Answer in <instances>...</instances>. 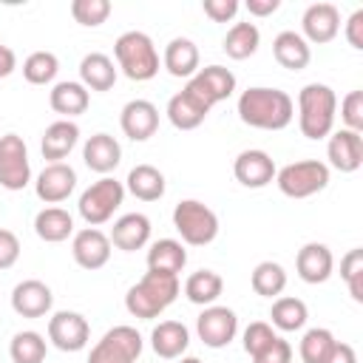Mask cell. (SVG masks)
I'll return each instance as SVG.
<instances>
[{"label": "cell", "instance_id": "6da1fadb", "mask_svg": "<svg viewBox=\"0 0 363 363\" xmlns=\"http://www.w3.org/2000/svg\"><path fill=\"white\" fill-rule=\"evenodd\" d=\"M295 116V102L281 88L252 85L238 96V119L258 130H284Z\"/></svg>", "mask_w": 363, "mask_h": 363}, {"label": "cell", "instance_id": "7a4b0ae2", "mask_svg": "<svg viewBox=\"0 0 363 363\" xmlns=\"http://www.w3.org/2000/svg\"><path fill=\"white\" fill-rule=\"evenodd\" d=\"M179 275L170 272H153L147 269L125 295V309L139 318V320H153L159 318L176 298H179Z\"/></svg>", "mask_w": 363, "mask_h": 363}, {"label": "cell", "instance_id": "3957f363", "mask_svg": "<svg viewBox=\"0 0 363 363\" xmlns=\"http://www.w3.org/2000/svg\"><path fill=\"white\" fill-rule=\"evenodd\" d=\"M337 94L323 82H309L298 91V128L306 139H326L335 128Z\"/></svg>", "mask_w": 363, "mask_h": 363}, {"label": "cell", "instance_id": "277c9868", "mask_svg": "<svg viewBox=\"0 0 363 363\" xmlns=\"http://www.w3.org/2000/svg\"><path fill=\"white\" fill-rule=\"evenodd\" d=\"M116 68L133 82H147L159 74V51L145 31H125L113 43Z\"/></svg>", "mask_w": 363, "mask_h": 363}, {"label": "cell", "instance_id": "5b68a950", "mask_svg": "<svg viewBox=\"0 0 363 363\" xmlns=\"http://www.w3.org/2000/svg\"><path fill=\"white\" fill-rule=\"evenodd\" d=\"M173 227L182 235V244L207 247L218 235V216L199 199H184L173 207Z\"/></svg>", "mask_w": 363, "mask_h": 363}, {"label": "cell", "instance_id": "8992f818", "mask_svg": "<svg viewBox=\"0 0 363 363\" xmlns=\"http://www.w3.org/2000/svg\"><path fill=\"white\" fill-rule=\"evenodd\" d=\"M122 201H125V184L116 182L113 176H102L91 187L82 190L77 210L88 227H99L113 218V213L122 207Z\"/></svg>", "mask_w": 363, "mask_h": 363}, {"label": "cell", "instance_id": "52a82bcc", "mask_svg": "<svg viewBox=\"0 0 363 363\" xmlns=\"http://www.w3.org/2000/svg\"><path fill=\"white\" fill-rule=\"evenodd\" d=\"M275 184L289 199H309L329 184V164L318 159H301L292 164H284L275 173Z\"/></svg>", "mask_w": 363, "mask_h": 363}, {"label": "cell", "instance_id": "ba28073f", "mask_svg": "<svg viewBox=\"0 0 363 363\" xmlns=\"http://www.w3.org/2000/svg\"><path fill=\"white\" fill-rule=\"evenodd\" d=\"M142 349H145L142 335L133 326L119 323V326L108 329L94 343L91 354H88V363H136Z\"/></svg>", "mask_w": 363, "mask_h": 363}, {"label": "cell", "instance_id": "9c48e42d", "mask_svg": "<svg viewBox=\"0 0 363 363\" xmlns=\"http://www.w3.org/2000/svg\"><path fill=\"white\" fill-rule=\"evenodd\" d=\"M210 108H213V102L207 99V94L193 79H187V85L179 94L170 96L164 113H167V119H170L173 128H179V130H196L207 119Z\"/></svg>", "mask_w": 363, "mask_h": 363}, {"label": "cell", "instance_id": "30bf717a", "mask_svg": "<svg viewBox=\"0 0 363 363\" xmlns=\"http://www.w3.org/2000/svg\"><path fill=\"white\" fill-rule=\"evenodd\" d=\"M28 182H31V162H28V147L23 136L3 133L0 136V187L17 193Z\"/></svg>", "mask_w": 363, "mask_h": 363}, {"label": "cell", "instance_id": "8fae6325", "mask_svg": "<svg viewBox=\"0 0 363 363\" xmlns=\"http://www.w3.org/2000/svg\"><path fill=\"white\" fill-rule=\"evenodd\" d=\"M196 332L199 340L210 349H224L233 343L235 332H238V315L230 306H204V312L196 318Z\"/></svg>", "mask_w": 363, "mask_h": 363}, {"label": "cell", "instance_id": "7c38bea8", "mask_svg": "<svg viewBox=\"0 0 363 363\" xmlns=\"http://www.w3.org/2000/svg\"><path fill=\"white\" fill-rule=\"evenodd\" d=\"M88 337H91V326H88L85 315L60 309L48 318V340L60 352H79L88 346Z\"/></svg>", "mask_w": 363, "mask_h": 363}, {"label": "cell", "instance_id": "4fadbf2b", "mask_svg": "<svg viewBox=\"0 0 363 363\" xmlns=\"http://www.w3.org/2000/svg\"><path fill=\"white\" fill-rule=\"evenodd\" d=\"M340 31V11L335 3H312L301 17V37L315 45H326Z\"/></svg>", "mask_w": 363, "mask_h": 363}, {"label": "cell", "instance_id": "5bb4252c", "mask_svg": "<svg viewBox=\"0 0 363 363\" xmlns=\"http://www.w3.org/2000/svg\"><path fill=\"white\" fill-rule=\"evenodd\" d=\"M77 187V170L68 162H51L40 170L34 182V193L45 204H60L65 201Z\"/></svg>", "mask_w": 363, "mask_h": 363}, {"label": "cell", "instance_id": "9a60e30c", "mask_svg": "<svg viewBox=\"0 0 363 363\" xmlns=\"http://www.w3.org/2000/svg\"><path fill=\"white\" fill-rule=\"evenodd\" d=\"M111 238L99 227H85L71 238V255L82 269H102L111 261Z\"/></svg>", "mask_w": 363, "mask_h": 363}, {"label": "cell", "instance_id": "2e32d148", "mask_svg": "<svg viewBox=\"0 0 363 363\" xmlns=\"http://www.w3.org/2000/svg\"><path fill=\"white\" fill-rule=\"evenodd\" d=\"M233 173H235V179H238L244 187L261 190V187H267L269 182H275L278 167H275V162H272V156H269L267 150L250 147V150H241V153L235 156Z\"/></svg>", "mask_w": 363, "mask_h": 363}, {"label": "cell", "instance_id": "e0dca14e", "mask_svg": "<svg viewBox=\"0 0 363 363\" xmlns=\"http://www.w3.org/2000/svg\"><path fill=\"white\" fill-rule=\"evenodd\" d=\"M54 306L51 286L37 278H26L11 289V309L20 318H45Z\"/></svg>", "mask_w": 363, "mask_h": 363}, {"label": "cell", "instance_id": "ac0fdd59", "mask_svg": "<svg viewBox=\"0 0 363 363\" xmlns=\"http://www.w3.org/2000/svg\"><path fill=\"white\" fill-rule=\"evenodd\" d=\"M122 133L133 142H145L159 130V108L150 99H130L119 113Z\"/></svg>", "mask_w": 363, "mask_h": 363}, {"label": "cell", "instance_id": "d6986e66", "mask_svg": "<svg viewBox=\"0 0 363 363\" xmlns=\"http://www.w3.org/2000/svg\"><path fill=\"white\" fill-rule=\"evenodd\" d=\"M326 159L335 170L340 173H354L363 164V136L354 130H335L329 133V145H326Z\"/></svg>", "mask_w": 363, "mask_h": 363}, {"label": "cell", "instance_id": "ffe728a7", "mask_svg": "<svg viewBox=\"0 0 363 363\" xmlns=\"http://www.w3.org/2000/svg\"><path fill=\"white\" fill-rule=\"evenodd\" d=\"M332 269H335V255L320 241L303 244L295 255V272L303 284H323V281H329Z\"/></svg>", "mask_w": 363, "mask_h": 363}, {"label": "cell", "instance_id": "44dd1931", "mask_svg": "<svg viewBox=\"0 0 363 363\" xmlns=\"http://www.w3.org/2000/svg\"><path fill=\"white\" fill-rule=\"evenodd\" d=\"M108 238L116 250H125V252L142 250L150 241V218L145 213H125L113 221Z\"/></svg>", "mask_w": 363, "mask_h": 363}, {"label": "cell", "instance_id": "7402d4cb", "mask_svg": "<svg viewBox=\"0 0 363 363\" xmlns=\"http://www.w3.org/2000/svg\"><path fill=\"white\" fill-rule=\"evenodd\" d=\"M82 162L88 164V170L108 176L111 170L119 167L122 162V147L111 133H94L88 136V142L82 145Z\"/></svg>", "mask_w": 363, "mask_h": 363}, {"label": "cell", "instance_id": "603a6c76", "mask_svg": "<svg viewBox=\"0 0 363 363\" xmlns=\"http://www.w3.org/2000/svg\"><path fill=\"white\" fill-rule=\"evenodd\" d=\"M150 346L162 360H179L190 346V329L182 320H162L150 332Z\"/></svg>", "mask_w": 363, "mask_h": 363}, {"label": "cell", "instance_id": "cb8c5ba5", "mask_svg": "<svg viewBox=\"0 0 363 363\" xmlns=\"http://www.w3.org/2000/svg\"><path fill=\"white\" fill-rule=\"evenodd\" d=\"M48 105L54 113H60L62 119H71V116H79L88 111L91 105V91L82 85V82H74V79H62L57 82L51 91H48Z\"/></svg>", "mask_w": 363, "mask_h": 363}, {"label": "cell", "instance_id": "d4e9b609", "mask_svg": "<svg viewBox=\"0 0 363 363\" xmlns=\"http://www.w3.org/2000/svg\"><path fill=\"white\" fill-rule=\"evenodd\" d=\"M272 57L286 71H303L309 65V60H312V48H309V43L298 31L286 28V31L275 34V40H272Z\"/></svg>", "mask_w": 363, "mask_h": 363}, {"label": "cell", "instance_id": "484cf974", "mask_svg": "<svg viewBox=\"0 0 363 363\" xmlns=\"http://www.w3.org/2000/svg\"><path fill=\"white\" fill-rule=\"evenodd\" d=\"M77 142H79V128H77V122H71V119H57V122H51V125L45 128V133H43V142H40L43 159H48V164H51V162H62V159L77 147Z\"/></svg>", "mask_w": 363, "mask_h": 363}, {"label": "cell", "instance_id": "4316f807", "mask_svg": "<svg viewBox=\"0 0 363 363\" xmlns=\"http://www.w3.org/2000/svg\"><path fill=\"white\" fill-rule=\"evenodd\" d=\"M162 65L167 68L170 77L190 79V77L199 71V45H196L190 37H173V40L164 45Z\"/></svg>", "mask_w": 363, "mask_h": 363}, {"label": "cell", "instance_id": "83f0119b", "mask_svg": "<svg viewBox=\"0 0 363 363\" xmlns=\"http://www.w3.org/2000/svg\"><path fill=\"white\" fill-rule=\"evenodd\" d=\"M116 65L108 54L102 51H91L82 57L79 62V82L88 88V91H111L113 82H116Z\"/></svg>", "mask_w": 363, "mask_h": 363}, {"label": "cell", "instance_id": "f1b7e54d", "mask_svg": "<svg viewBox=\"0 0 363 363\" xmlns=\"http://www.w3.org/2000/svg\"><path fill=\"white\" fill-rule=\"evenodd\" d=\"M164 187H167L164 173L153 164H136L125 179V190L139 201H159L164 196Z\"/></svg>", "mask_w": 363, "mask_h": 363}, {"label": "cell", "instance_id": "f546056e", "mask_svg": "<svg viewBox=\"0 0 363 363\" xmlns=\"http://www.w3.org/2000/svg\"><path fill=\"white\" fill-rule=\"evenodd\" d=\"M34 233L45 244H60L68 235H74V216L62 207H43L34 216Z\"/></svg>", "mask_w": 363, "mask_h": 363}, {"label": "cell", "instance_id": "4dcf8cb0", "mask_svg": "<svg viewBox=\"0 0 363 363\" xmlns=\"http://www.w3.org/2000/svg\"><path fill=\"white\" fill-rule=\"evenodd\" d=\"M184 264H187V250L176 238H159L147 250V269H153V272L179 275L184 269Z\"/></svg>", "mask_w": 363, "mask_h": 363}, {"label": "cell", "instance_id": "1f68e13d", "mask_svg": "<svg viewBox=\"0 0 363 363\" xmlns=\"http://www.w3.org/2000/svg\"><path fill=\"white\" fill-rule=\"evenodd\" d=\"M190 79L207 94V99H210L213 105L221 102V99H230L233 91H235V74H233L230 68H224V65H207V68H199Z\"/></svg>", "mask_w": 363, "mask_h": 363}, {"label": "cell", "instance_id": "d6a6232c", "mask_svg": "<svg viewBox=\"0 0 363 363\" xmlns=\"http://www.w3.org/2000/svg\"><path fill=\"white\" fill-rule=\"evenodd\" d=\"M224 292V278L216 269H199L184 281V298L196 306H213Z\"/></svg>", "mask_w": 363, "mask_h": 363}, {"label": "cell", "instance_id": "836d02e7", "mask_svg": "<svg viewBox=\"0 0 363 363\" xmlns=\"http://www.w3.org/2000/svg\"><path fill=\"white\" fill-rule=\"evenodd\" d=\"M258 45H261V31L250 20L247 23H233L230 31L224 34V43H221V48L230 60H247L258 51Z\"/></svg>", "mask_w": 363, "mask_h": 363}, {"label": "cell", "instance_id": "e575fe53", "mask_svg": "<svg viewBox=\"0 0 363 363\" xmlns=\"http://www.w3.org/2000/svg\"><path fill=\"white\" fill-rule=\"evenodd\" d=\"M306 318H309V309L301 298H292V295H281L272 301V309H269V326L281 329V332H298L306 326Z\"/></svg>", "mask_w": 363, "mask_h": 363}, {"label": "cell", "instance_id": "d590c367", "mask_svg": "<svg viewBox=\"0 0 363 363\" xmlns=\"http://www.w3.org/2000/svg\"><path fill=\"white\" fill-rule=\"evenodd\" d=\"M250 286L261 298H278L286 289V269L278 261H261L250 275Z\"/></svg>", "mask_w": 363, "mask_h": 363}, {"label": "cell", "instance_id": "8d00e7d4", "mask_svg": "<svg viewBox=\"0 0 363 363\" xmlns=\"http://www.w3.org/2000/svg\"><path fill=\"white\" fill-rule=\"evenodd\" d=\"M45 352H48V340L34 329L17 332L9 343V354L14 363H43Z\"/></svg>", "mask_w": 363, "mask_h": 363}, {"label": "cell", "instance_id": "74e56055", "mask_svg": "<svg viewBox=\"0 0 363 363\" xmlns=\"http://www.w3.org/2000/svg\"><path fill=\"white\" fill-rule=\"evenodd\" d=\"M332 346H335V335L323 326H315V329L303 332V337L298 343V354L303 363H326Z\"/></svg>", "mask_w": 363, "mask_h": 363}, {"label": "cell", "instance_id": "f35d334b", "mask_svg": "<svg viewBox=\"0 0 363 363\" xmlns=\"http://www.w3.org/2000/svg\"><path fill=\"white\" fill-rule=\"evenodd\" d=\"M57 71H60V60L51 51H31L23 60V77L31 85H48V82H54Z\"/></svg>", "mask_w": 363, "mask_h": 363}, {"label": "cell", "instance_id": "ab89813d", "mask_svg": "<svg viewBox=\"0 0 363 363\" xmlns=\"http://www.w3.org/2000/svg\"><path fill=\"white\" fill-rule=\"evenodd\" d=\"M111 11H113L111 0H74V3H71V17H74L79 26H85V28L102 26V23L111 17Z\"/></svg>", "mask_w": 363, "mask_h": 363}, {"label": "cell", "instance_id": "60d3db41", "mask_svg": "<svg viewBox=\"0 0 363 363\" xmlns=\"http://www.w3.org/2000/svg\"><path fill=\"white\" fill-rule=\"evenodd\" d=\"M340 278L346 281L349 295H352L357 303H363V250H360V247L349 250V252L340 258Z\"/></svg>", "mask_w": 363, "mask_h": 363}, {"label": "cell", "instance_id": "b9f144b4", "mask_svg": "<svg viewBox=\"0 0 363 363\" xmlns=\"http://www.w3.org/2000/svg\"><path fill=\"white\" fill-rule=\"evenodd\" d=\"M278 335H275V329L267 323V320H252L247 329H244V352L250 354V357H255L264 346H269L272 340H275Z\"/></svg>", "mask_w": 363, "mask_h": 363}, {"label": "cell", "instance_id": "7bdbcfd3", "mask_svg": "<svg viewBox=\"0 0 363 363\" xmlns=\"http://www.w3.org/2000/svg\"><path fill=\"white\" fill-rule=\"evenodd\" d=\"M340 119L346 130L363 133V91H349L340 102Z\"/></svg>", "mask_w": 363, "mask_h": 363}, {"label": "cell", "instance_id": "ee69618b", "mask_svg": "<svg viewBox=\"0 0 363 363\" xmlns=\"http://www.w3.org/2000/svg\"><path fill=\"white\" fill-rule=\"evenodd\" d=\"M252 363H292V346H289V340L275 337L269 346H264L252 357Z\"/></svg>", "mask_w": 363, "mask_h": 363}, {"label": "cell", "instance_id": "f6af8a7d", "mask_svg": "<svg viewBox=\"0 0 363 363\" xmlns=\"http://www.w3.org/2000/svg\"><path fill=\"white\" fill-rule=\"evenodd\" d=\"M17 258H20V238L11 230L0 227V269H11Z\"/></svg>", "mask_w": 363, "mask_h": 363}, {"label": "cell", "instance_id": "bcb514c9", "mask_svg": "<svg viewBox=\"0 0 363 363\" xmlns=\"http://www.w3.org/2000/svg\"><path fill=\"white\" fill-rule=\"evenodd\" d=\"M201 9L213 23H227V20H233L238 14L241 6H238V0H204Z\"/></svg>", "mask_w": 363, "mask_h": 363}, {"label": "cell", "instance_id": "7dc6e473", "mask_svg": "<svg viewBox=\"0 0 363 363\" xmlns=\"http://www.w3.org/2000/svg\"><path fill=\"white\" fill-rule=\"evenodd\" d=\"M346 40L357 51L363 48V9H357V11L349 14V20H346Z\"/></svg>", "mask_w": 363, "mask_h": 363}, {"label": "cell", "instance_id": "c3c4849f", "mask_svg": "<svg viewBox=\"0 0 363 363\" xmlns=\"http://www.w3.org/2000/svg\"><path fill=\"white\" fill-rule=\"evenodd\" d=\"M326 363H357V352H354V346L335 340V346H332V352H329Z\"/></svg>", "mask_w": 363, "mask_h": 363}, {"label": "cell", "instance_id": "681fc988", "mask_svg": "<svg viewBox=\"0 0 363 363\" xmlns=\"http://www.w3.org/2000/svg\"><path fill=\"white\" fill-rule=\"evenodd\" d=\"M281 9V0H247V11L252 17H269Z\"/></svg>", "mask_w": 363, "mask_h": 363}, {"label": "cell", "instance_id": "f907efd6", "mask_svg": "<svg viewBox=\"0 0 363 363\" xmlns=\"http://www.w3.org/2000/svg\"><path fill=\"white\" fill-rule=\"evenodd\" d=\"M14 68H17V57H14V51H11L6 43H0V79L11 77Z\"/></svg>", "mask_w": 363, "mask_h": 363}, {"label": "cell", "instance_id": "816d5d0a", "mask_svg": "<svg viewBox=\"0 0 363 363\" xmlns=\"http://www.w3.org/2000/svg\"><path fill=\"white\" fill-rule=\"evenodd\" d=\"M179 363H201V360H199V357H193V354H190V357H184V354H182V357H179Z\"/></svg>", "mask_w": 363, "mask_h": 363}]
</instances>
